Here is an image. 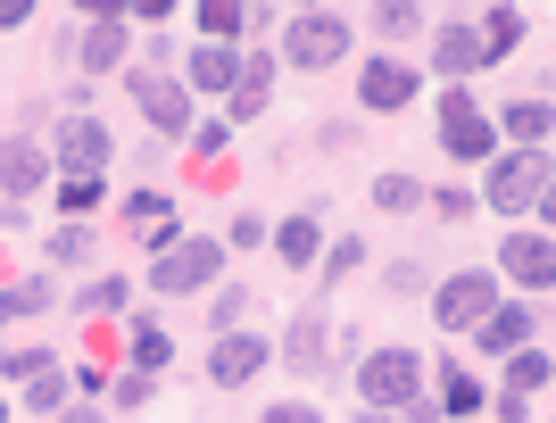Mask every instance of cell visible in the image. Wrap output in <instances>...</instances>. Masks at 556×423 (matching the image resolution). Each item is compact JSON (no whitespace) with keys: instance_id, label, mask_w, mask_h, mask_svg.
<instances>
[{"instance_id":"9c48e42d","label":"cell","mask_w":556,"mask_h":423,"mask_svg":"<svg viewBox=\"0 0 556 423\" xmlns=\"http://www.w3.org/2000/svg\"><path fill=\"white\" fill-rule=\"evenodd\" d=\"M125 84H134V100H141V117L159 125V133H191V92L184 84H166V75H125Z\"/></svg>"},{"instance_id":"8992f818","label":"cell","mask_w":556,"mask_h":423,"mask_svg":"<svg viewBox=\"0 0 556 423\" xmlns=\"http://www.w3.org/2000/svg\"><path fill=\"white\" fill-rule=\"evenodd\" d=\"M490 307H498V282H490V274H448L441 291H432V316H441L448 332H473Z\"/></svg>"},{"instance_id":"f546056e","label":"cell","mask_w":556,"mask_h":423,"mask_svg":"<svg viewBox=\"0 0 556 423\" xmlns=\"http://www.w3.org/2000/svg\"><path fill=\"white\" fill-rule=\"evenodd\" d=\"M166 357H175V341H166L159 324H134V366H141V374H159Z\"/></svg>"},{"instance_id":"ab89813d","label":"cell","mask_w":556,"mask_h":423,"mask_svg":"<svg viewBox=\"0 0 556 423\" xmlns=\"http://www.w3.org/2000/svg\"><path fill=\"white\" fill-rule=\"evenodd\" d=\"M125 17H141V25H159V17H175V0H125Z\"/></svg>"},{"instance_id":"e0dca14e","label":"cell","mask_w":556,"mask_h":423,"mask_svg":"<svg viewBox=\"0 0 556 423\" xmlns=\"http://www.w3.org/2000/svg\"><path fill=\"white\" fill-rule=\"evenodd\" d=\"M316 249H325L316 208H307V216H282V225H275V258H282V266H316Z\"/></svg>"},{"instance_id":"7402d4cb","label":"cell","mask_w":556,"mask_h":423,"mask_svg":"<svg viewBox=\"0 0 556 423\" xmlns=\"http://www.w3.org/2000/svg\"><path fill=\"white\" fill-rule=\"evenodd\" d=\"M266 92H275V59L257 50L250 67H241V84H232V117H257V108H266Z\"/></svg>"},{"instance_id":"f35d334b","label":"cell","mask_w":556,"mask_h":423,"mask_svg":"<svg viewBox=\"0 0 556 423\" xmlns=\"http://www.w3.org/2000/svg\"><path fill=\"white\" fill-rule=\"evenodd\" d=\"M424 200H432V208H441L448 225H457V216H473V191H424Z\"/></svg>"},{"instance_id":"ffe728a7","label":"cell","mask_w":556,"mask_h":423,"mask_svg":"<svg viewBox=\"0 0 556 423\" xmlns=\"http://www.w3.org/2000/svg\"><path fill=\"white\" fill-rule=\"evenodd\" d=\"M84 67H92V75L125 67V17H92V34H84Z\"/></svg>"},{"instance_id":"f1b7e54d","label":"cell","mask_w":556,"mask_h":423,"mask_svg":"<svg viewBox=\"0 0 556 423\" xmlns=\"http://www.w3.org/2000/svg\"><path fill=\"white\" fill-rule=\"evenodd\" d=\"M374 208H382V216L424 208V183H416V175H382V183H374Z\"/></svg>"},{"instance_id":"7bdbcfd3","label":"cell","mask_w":556,"mask_h":423,"mask_svg":"<svg viewBox=\"0 0 556 423\" xmlns=\"http://www.w3.org/2000/svg\"><path fill=\"white\" fill-rule=\"evenodd\" d=\"M84 17H125V0H75Z\"/></svg>"},{"instance_id":"6da1fadb","label":"cell","mask_w":556,"mask_h":423,"mask_svg":"<svg viewBox=\"0 0 556 423\" xmlns=\"http://www.w3.org/2000/svg\"><path fill=\"white\" fill-rule=\"evenodd\" d=\"M498 216H548V150H507L482 191Z\"/></svg>"},{"instance_id":"bcb514c9","label":"cell","mask_w":556,"mask_h":423,"mask_svg":"<svg viewBox=\"0 0 556 423\" xmlns=\"http://www.w3.org/2000/svg\"><path fill=\"white\" fill-rule=\"evenodd\" d=\"M0 423H9V407H0Z\"/></svg>"},{"instance_id":"7c38bea8","label":"cell","mask_w":556,"mask_h":423,"mask_svg":"<svg viewBox=\"0 0 556 423\" xmlns=\"http://www.w3.org/2000/svg\"><path fill=\"white\" fill-rule=\"evenodd\" d=\"M548 390V349H507V390H498V415H523V399H540Z\"/></svg>"},{"instance_id":"f6af8a7d","label":"cell","mask_w":556,"mask_h":423,"mask_svg":"<svg viewBox=\"0 0 556 423\" xmlns=\"http://www.w3.org/2000/svg\"><path fill=\"white\" fill-rule=\"evenodd\" d=\"M291 9H325V0H291Z\"/></svg>"},{"instance_id":"8fae6325","label":"cell","mask_w":556,"mask_h":423,"mask_svg":"<svg viewBox=\"0 0 556 423\" xmlns=\"http://www.w3.org/2000/svg\"><path fill=\"white\" fill-rule=\"evenodd\" d=\"M332 324H325V307H300V324H291V341H282V366H291V374H325L332 366Z\"/></svg>"},{"instance_id":"4dcf8cb0","label":"cell","mask_w":556,"mask_h":423,"mask_svg":"<svg viewBox=\"0 0 556 423\" xmlns=\"http://www.w3.org/2000/svg\"><path fill=\"white\" fill-rule=\"evenodd\" d=\"M92 200H100V175H67V183H59V208L67 216H84Z\"/></svg>"},{"instance_id":"cb8c5ba5","label":"cell","mask_w":556,"mask_h":423,"mask_svg":"<svg viewBox=\"0 0 556 423\" xmlns=\"http://www.w3.org/2000/svg\"><path fill=\"white\" fill-rule=\"evenodd\" d=\"M374 34H382V42H407V34H424V9L416 0H374Z\"/></svg>"},{"instance_id":"7dc6e473","label":"cell","mask_w":556,"mask_h":423,"mask_svg":"<svg viewBox=\"0 0 556 423\" xmlns=\"http://www.w3.org/2000/svg\"><path fill=\"white\" fill-rule=\"evenodd\" d=\"M374 423H391V415H374Z\"/></svg>"},{"instance_id":"4316f807","label":"cell","mask_w":556,"mask_h":423,"mask_svg":"<svg viewBox=\"0 0 556 423\" xmlns=\"http://www.w3.org/2000/svg\"><path fill=\"white\" fill-rule=\"evenodd\" d=\"M67 390H75V382L59 374V366H42V374L25 382V407H34V415H59V407H67Z\"/></svg>"},{"instance_id":"836d02e7","label":"cell","mask_w":556,"mask_h":423,"mask_svg":"<svg viewBox=\"0 0 556 423\" xmlns=\"http://www.w3.org/2000/svg\"><path fill=\"white\" fill-rule=\"evenodd\" d=\"M241 307H250V291H241V282H225V291H216V307H208V316H216V332H232V324H241Z\"/></svg>"},{"instance_id":"ac0fdd59","label":"cell","mask_w":556,"mask_h":423,"mask_svg":"<svg viewBox=\"0 0 556 423\" xmlns=\"http://www.w3.org/2000/svg\"><path fill=\"white\" fill-rule=\"evenodd\" d=\"M232 84H241L232 42H200V50H191V92H232Z\"/></svg>"},{"instance_id":"484cf974","label":"cell","mask_w":556,"mask_h":423,"mask_svg":"<svg viewBox=\"0 0 556 423\" xmlns=\"http://www.w3.org/2000/svg\"><path fill=\"white\" fill-rule=\"evenodd\" d=\"M441 415H482V382H473V374H457V366H448V374H441Z\"/></svg>"},{"instance_id":"603a6c76","label":"cell","mask_w":556,"mask_h":423,"mask_svg":"<svg viewBox=\"0 0 556 423\" xmlns=\"http://www.w3.org/2000/svg\"><path fill=\"white\" fill-rule=\"evenodd\" d=\"M42 307H59V282H9V291H0V324H25V316H42Z\"/></svg>"},{"instance_id":"e575fe53","label":"cell","mask_w":556,"mask_h":423,"mask_svg":"<svg viewBox=\"0 0 556 423\" xmlns=\"http://www.w3.org/2000/svg\"><path fill=\"white\" fill-rule=\"evenodd\" d=\"M357 266H366V241H332V258H325V282L357 274Z\"/></svg>"},{"instance_id":"7a4b0ae2","label":"cell","mask_w":556,"mask_h":423,"mask_svg":"<svg viewBox=\"0 0 556 423\" xmlns=\"http://www.w3.org/2000/svg\"><path fill=\"white\" fill-rule=\"evenodd\" d=\"M225 274V241L191 233V241H166L159 266H150V291H166V299H191V291H208V282Z\"/></svg>"},{"instance_id":"1f68e13d","label":"cell","mask_w":556,"mask_h":423,"mask_svg":"<svg viewBox=\"0 0 556 423\" xmlns=\"http://www.w3.org/2000/svg\"><path fill=\"white\" fill-rule=\"evenodd\" d=\"M141 399H150V374H141V366L109 382V407H116V415H125V407H141Z\"/></svg>"},{"instance_id":"60d3db41","label":"cell","mask_w":556,"mask_h":423,"mask_svg":"<svg viewBox=\"0 0 556 423\" xmlns=\"http://www.w3.org/2000/svg\"><path fill=\"white\" fill-rule=\"evenodd\" d=\"M34 17V0H0V34H9V25H25Z\"/></svg>"},{"instance_id":"8d00e7d4","label":"cell","mask_w":556,"mask_h":423,"mask_svg":"<svg viewBox=\"0 0 556 423\" xmlns=\"http://www.w3.org/2000/svg\"><path fill=\"white\" fill-rule=\"evenodd\" d=\"M266 241V216H232V233H225V249H257Z\"/></svg>"},{"instance_id":"83f0119b","label":"cell","mask_w":556,"mask_h":423,"mask_svg":"<svg viewBox=\"0 0 556 423\" xmlns=\"http://www.w3.org/2000/svg\"><path fill=\"white\" fill-rule=\"evenodd\" d=\"M473 34H482V59H507L523 34V9H490V25H473Z\"/></svg>"},{"instance_id":"4fadbf2b","label":"cell","mask_w":556,"mask_h":423,"mask_svg":"<svg viewBox=\"0 0 556 423\" xmlns=\"http://www.w3.org/2000/svg\"><path fill=\"white\" fill-rule=\"evenodd\" d=\"M50 183V150L42 141H0V191L9 200H25V191Z\"/></svg>"},{"instance_id":"277c9868","label":"cell","mask_w":556,"mask_h":423,"mask_svg":"<svg viewBox=\"0 0 556 423\" xmlns=\"http://www.w3.org/2000/svg\"><path fill=\"white\" fill-rule=\"evenodd\" d=\"M441 141H448V158H490V150H498V133H490V117L473 108L465 84L441 92Z\"/></svg>"},{"instance_id":"74e56055","label":"cell","mask_w":556,"mask_h":423,"mask_svg":"<svg viewBox=\"0 0 556 423\" xmlns=\"http://www.w3.org/2000/svg\"><path fill=\"white\" fill-rule=\"evenodd\" d=\"M84 307H92V316H116V307H125V282H92V291H84Z\"/></svg>"},{"instance_id":"3957f363","label":"cell","mask_w":556,"mask_h":423,"mask_svg":"<svg viewBox=\"0 0 556 423\" xmlns=\"http://www.w3.org/2000/svg\"><path fill=\"white\" fill-rule=\"evenodd\" d=\"M416 382H424L416 349H374L366 366H357V390H366V407H374V415H399V407L416 399Z\"/></svg>"},{"instance_id":"d590c367","label":"cell","mask_w":556,"mask_h":423,"mask_svg":"<svg viewBox=\"0 0 556 423\" xmlns=\"http://www.w3.org/2000/svg\"><path fill=\"white\" fill-rule=\"evenodd\" d=\"M50 366V349H0V374H17V382H34Z\"/></svg>"},{"instance_id":"2e32d148","label":"cell","mask_w":556,"mask_h":423,"mask_svg":"<svg viewBox=\"0 0 556 423\" xmlns=\"http://www.w3.org/2000/svg\"><path fill=\"white\" fill-rule=\"evenodd\" d=\"M432 67L465 84V75L482 67V34H473V25H441V34H432Z\"/></svg>"},{"instance_id":"44dd1931","label":"cell","mask_w":556,"mask_h":423,"mask_svg":"<svg viewBox=\"0 0 556 423\" xmlns=\"http://www.w3.org/2000/svg\"><path fill=\"white\" fill-rule=\"evenodd\" d=\"M490 133L523 141V150H548V100H515V108H507L498 125H490Z\"/></svg>"},{"instance_id":"b9f144b4","label":"cell","mask_w":556,"mask_h":423,"mask_svg":"<svg viewBox=\"0 0 556 423\" xmlns=\"http://www.w3.org/2000/svg\"><path fill=\"white\" fill-rule=\"evenodd\" d=\"M266 423H325V415H316V407H275Z\"/></svg>"},{"instance_id":"52a82bcc","label":"cell","mask_w":556,"mask_h":423,"mask_svg":"<svg viewBox=\"0 0 556 423\" xmlns=\"http://www.w3.org/2000/svg\"><path fill=\"white\" fill-rule=\"evenodd\" d=\"M282 50H291V67L325 75V67H341V59H349V25L341 17H291V42H282Z\"/></svg>"},{"instance_id":"ba28073f","label":"cell","mask_w":556,"mask_h":423,"mask_svg":"<svg viewBox=\"0 0 556 423\" xmlns=\"http://www.w3.org/2000/svg\"><path fill=\"white\" fill-rule=\"evenodd\" d=\"M498 274L523 282V291H548V282H556V241H548V233H507V249H498Z\"/></svg>"},{"instance_id":"30bf717a","label":"cell","mask_w":556,"mask_h":423,"mask_svg":"<svg viewBox=\"0 0 556 423\" xmlns=\"http://www.w3.org/2000/svg\"><path fill=\"white\" fill-rule=\"evenodd\" d=\"M109 125H92V117H67L59 125V166H67V175H100V166H109Z\"/></svg>"},{"instance_id":"d4e9b609","label":"cell","mask_w":556,"mask_h":423,"mask_svg":"<svg viewBox=\"0 0 556 423\" xmlns=\"http://www.w3.org/2000/svg\"><path fill=\"white\" fill-rule=\"evenodd\" d=\"M191 17L208 25V42H232V34H241V25H250V0H200V9H191Z\"/></svg>"},{"instance_id":"d6986e66","label":"cell","mask_w":556,"mask_h":423,"mask_svg":"<svg viewBox=\"0 0 556 423\" xmlns=\"http://www.w3.org/2000/svg\"><path fill=\"white\" fill-rule=\"evenodd\" d=\"M473 332H482V349L507 357V349H523V341H532V307H490Z\"/></svg>"},{"instance_id":"9a60e30c","label":"cell","mask_w":556,"mask_h":423,"mask_svg":"<svg viewBox=\"0 0 556 423\" xmlns=\"http://www.w3.org/2000/svg\"><path fill=\"white\" fill-rule=\"evenodd\" d=\"M125 225H134V233L150 241V249L184 241V233H175V200H166V191H134V200H125Z\"/></svg>"},{"instance_id":"5bb4252c","label":"cell","mask_w":556,"mask_h":423,"mask_svg":"<svg viewBox=\"0 0 556 423\" xmlns=\"http://www.w3.org/2000/svg\"><path fill=\"white\" fill-rule=\"evenodd\" d=\"M357 100H366V108H407V100H416V75L399 67V59H366V75H357Z\"/></svg>"},{"instance_id":"5b68a950","label":"cell","mask_w":556,"mask_h":423,"mask_svg":"<svg viewBox=\"0 0 556 423\" xmlns=\"http://www.w3.org/2000/svg\"><path fill=\"white\" fill-rule=\"evenodd\" d=\"M275 366V341H257V332H216V349H208V382H225V390H241V382H257Z\"/></svg>"},{"instance_id":"d6a6232c","label":"cell","mask_w":556,"mask_h":423,"mask_svg":"<svg viewBox=\"0 0 556 423\" xmlns=\"http://www.w3.org/2000/svg\"><path fill=\"white\" fill-rule=\"evenodd\" d=\"M84 249H92V233H84V225H59V233H50V258H59V266H75Z\"/></svg>"},{"instance_id":"ee69618b","label":"cell","mask_w":556,"mask_h":423,"mask_svg":"<svg viewBox=\"0 0 556 423\" xmlns=\"http://www.w3.org/2000/svg\"><path fill=\"white\" fill-rule=\"evenodd\" d=\"M59 423H100V415H92V407H59Z\"/></svg>"}]
</instances>
